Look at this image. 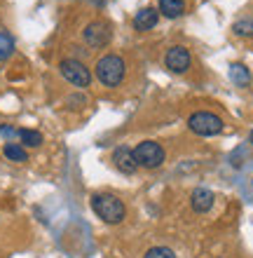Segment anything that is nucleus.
<instances>
[{
	"label": "nucleus",
	"instance_id": "obj_7",
	"mask_svg": "<svg viewBox=\"0 0 253 258\" xmlns=\"http://www.w3.org/2000/svg\"><path fill=\"white\" fill-rule=\"evenodd\" d=\"M190 63H192L190 52H188L185 47H181V45L171 47L164 56V66L169 68L171 73H185V71L190 68Z\"/></svg>",
	"mask_w": 253,
	"mask_h": 258
},
{
	"label": "nucleus",
	"instance_id": "obj_10",
	"mask_svg": "<svg viewBox=\"0 0 253 258\" xmlns=\"http://www.w3.org/2000/svg\"><path fill=\"white\" fill-rule=\"evenodd\" d=\"M157 21H159L157 10H152V7H143V10L136 12V17H134V28H136V31H150V28L157 26Z\"/></svg>",
	"mask_w": 253,
	"mask_h": 258
},
{
	"label": "nucleus",
	"instance_id": "obj_5",
	"mask_svg": "<svg viewBox=\"0 0 253 258\" xmlns=\"http://www.w3.org/2000/svg\"><path fill=\"white\" fill-rule=\"evenodd\" d=\"M59 71L70 85H75V87H89V82H92V73H89V68L85 66L82 61H77V59H63L59 63Z\"/></svg>",
	"mask_w": 253,
	"mask_h": 258
},
{
	"label": "nucleus",
	"instance_id": "obj_12",
	"mask_svg": "<svg viewBox=\"0 0 253 258\" xmlns=\"http://www.w3.org/2000/svg\"><path fill=\"white\" fill-rule=\"evenodd\" d=\"M230 80L237 85V87H248L251 85V73L244 63H232L230 66Z\"/></svg>",
	"mask_w": 253,
	"mask_h": 258
},
{
	"label": "nucleus",
	"instance_id": "obj_18",
	"mask_svg": "<svg viewBox=\"0 0 253 258\" xmlns=\"http://www.w3.org/2000/svg\"><path fill=\"white\" fill-rule=\"evenodd\" d=\"M251 143H253V132H251Z\"/></svg>",
	"mask_w": 253,
	"mask_h": 258
},
{
	"label": "nucleus",
	"instance_id": "obj_4",
	"mask_svg": "<svg viewBox=\"0 0 253 258\" xmlns=\"http://www.w3.org/2000/svg\"><path fill=\"white\" fill-rule=\"evenodd\" d=\"M188 127L199 136H216L223 132V120L218 115L209 113V110H199V113H192L190 115Z\"/></svg>",
	"mask_w": 253,
	"mask_h": 258
},
{
	"label": "nucleus",
	"instance_id": "obj_1",
	"mask_svg": "<svg viewBox=\"0 0 253 258\" xmlns=\"http://www.w3.org/2000/svg\"><path fill=\"white\" fill-rule=\"evenodd\" d=\"M92 209H94V214L101 218L103 223H110V225L120 223L124 218V214H127L122 200L110 195V192H99V195L92 197Z\"/></svg>",
	"mask_w": 253,
	"mask_h": 258
},
{
	"label": "nucleus",
	"instance_id": "obj_15",
	"mask_svg": "<svg viewBox=\"0 0 253 258\" xmlns=\"http://www.w3.org/2000/svg\"><path fill=\"white\" fill-rule=\"evenodd\" d=\"M14 52V40L7 33H0V61Z\"/></svg>",
	"mask_w": 253,
	"mask_h": 258
},
{
	"label": "nucleus",
	"instance_id": "obj_14",
	"mask_svg": "<svg viewBox=\"0 0 253 258\" xmlns=\"http://www.w3.org/2000/svg\"><path fill=\"white\" fill-rule=\"evenodd\" d=\"M19 139L24 141V146H31V148H38V146L42 143V134L40 132H35V129H21Z\"/></svg>",
	"mask_w": 253,
	"mask_h": 258
},
{
	"label": "nucleus",
	"instance_id": "obj_6",
	"mask_svg": "<svg viewBox=\"0 0 253 258\" xmlns=\"http://www.w3.org/2000/svg\"><path fill=\"white\" fill-rule=\"evenodd\" d=\"M85 42L92 45V47H106L113 38V28H110L108 21H92L85 28Z\"/></svg>",
	"mask_w": 253,
	"mask_h": 258
},
{
	"label": "nucleus",
	"instance_id": "obj_8",
	"mask_svg": "<svg viewBox=\"0 0 253 258\" xmlns=\"http://www.w3.org/2000/svg\"><path fill=\"white\" fill-rule=\"evenodd\" d=\"M113 162L122 174H134L138 169L136 160H134V150L127 148V146H120V148L113 150Z\"/></svg>",
	"mask_w": 253,
	"mask_h": 258
},
{
	"label": "nucleus",
	"instance_id": "obj_17",
	"mask_svg": "<svg viewBox=\"0 0 253 258\" xmlns=\"http://www.w3.org/2000/svg\"><path fill=\"white\" fill-rule=\"evenodd\" d=\"M143 258H176V253L171 251L169 246H152V249L145 251Z\"/></svg>",
	"mask_w": 253,
	"mask_h": 258
},
{
	"label": "nucleus",
	"instance_id": "obj_11",
	"mask_svg": "<svg viewBox=\"0 0 253 258\" xmlns=\"http://www.w3.org/2000/svg\"><path fill=\"white\" fill-rule=\"evenodd\" d=\"M159 12L166 19H176L185 12V0H159Z\"/></svg>",
	"mask_w": 253,
	"mask_h": 258
},
{
	"label": "nucleus",
	"instance_id": "obj_16",
	"mask_svg": "<svg viewBox=\"0 0 253 258\" xmlns=\"http://www.w3.org/2000/svg\"><path fill=\"white\" fill-rule=\"evenodd\" d=\"M232 31H234L237 35H253V19H251V17H246V19L234 21Z\"/></svg>",
	"mask_w": 253,
	"mask_h": 258
},
{
	"label": "nucleus",
	"instance_id": "obj_13",
	"mask_svg": "<svg viewBox=\"0 0 253 258\" xmlns=\"http://www.w3.org/2000/svg\"><path fill=\"white\" fill-rule=\"evenodd\" d=\"M5 157L7 160H12V162H26L28 160L26 150H24V146H19V143H7L5 146Z\"/></svg>",
	"mask_w": 253,
	"mask_h": 258
},
{
	"label": "nucleus",
	"instance_id": "obj_2",
	"mask_svg": "<svg viewBox=\"0 0 253 258\" xmlns=\"http://www.w3.org/2000/svg\"><path fill=\"white\" fill-rule=\"evenodd\" d=\"M124 68L127 66H124L122 56L106 54L96 61L94 71H96V78H99L101 85H106V87H117V85L124 80Z\"/></svg>",
	"mask_w": 253,
	"mask_h": 258
},
{
	"label": "nucleus",
	"instance_id": "obj_3",
	"mask_svg": "<svg viewBox=\"0 0 253 258\" xmlns=\"http://www.w3.org/2000/svg\"><path fill=\"white\" fill-rule=\"evenodd\" d=\"M134 160H136L138 167H145V169H157L162 167L166 160L164 148L155 141H141L134 148Z\"/></svg>",
	"mask_w": 253,
	"mask_h": 258
},
{
	"label": "nucleus",
	"instance_id": "obj_9",
	"mask_svg": "<svg viewBox=\"0 0 253 258\" xmlns=\"http://www.w3.org/2000/svg\"><path fill=\"white\" fill-rule=\"evenodd\" d=\"M213 200H216V195L209 188H195L190 195V204L197 214H206L213 207Z\"/></svg>",
	"mask_w": 253,
	"mask_h": 258
}]
</instances>
